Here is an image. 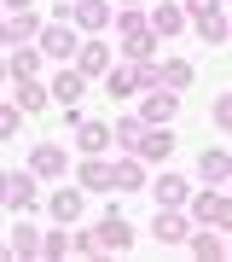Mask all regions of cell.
<instances>
[{
    "instance_id": "6da1fadb",
    "label": "cell",
    "mask_w": 232,
    "mask_h": 262,
    "mask_svg": "<svg viewBox=\"0 0 232 262\" xmlns=\"http://www.w3.org/2000/svg\"><path fill=\"white\" fill-rule=\"evenodd\" d=\"M116 24H122V41H128V53H134V58H151V53H157V29L139 18V12H122Z\"/></svg>"
},
{
    "instance_id": "7a4b0ae2",
    "label": "cell",
    "mask_w": 232,
    "mask_h": 262,
    "mask_svg": "<svg viewBox=\"0 0 232 262\" xmlns=\"http://www.w3.org/2000/svg\"><path fill=\"white\" fill-rule=\"evenodd\" d=\"M186 18L197 24V35H203V41H221V35H226V18H221L215 0H186Z\"/></svg>"
},
{
    "instance_id": "3957f363",
    "label": "cell",
    "mask_w": 232,
    "mask_h": 262,
    "mask_svg": "<svg viewBox=\"0 0 232 262\" xmlns=\"http://www.w3.org/2000/svg\"><path fill=\"white\" fill-rule=\"evenodd\" d=\"M0 187H6V210H29V204H35V181H29L23 169H12Z\"/></svg>"
},
{
    "instance_id": "277c9868",
    "label": "cell",
    "mask_w": 232,
    "mask_h": 262,
    "mask_svg": "<svg viewBox=\"0 0 232 262\" xmlns=\"http://www.w3.org/2000/svg\"><path fill=\"white\" fill-rule=\"evenodd\" d=\"M197 222H203V227H232V198L203 192V198H197Z\"/></svg>"
},
{
    "instance_id": "5b68a950",
    "label": "cell",
    "mask_w": 232,
    "mask_h": 262,
    "mask_svg": "<svg viewBox=\"0 0 232 262\" xmlns=\"http://www.w3.org/2000/svg\"><path fill=\"white\" fill-rule=\"evenodd\" d=\"M70 12H75V24H87V29H105V24H111V6H105V0H75V6L64 0V18H70Z\"/></svg>"
},
{
    "instance_id": "8992f818",
    "label": "cell",
    "mask_w": 232,
    "mask_h": 262,
    "mask_svg": "<svg viewBox=\"0 0 232 262\" xmlns=\"http://www.w3.org/2000/svg\"><path fill=\"white\" fill-rule=\"evenodd\" d=\"M128 245H134L128 222H122V215H105L99 222V251H128Z\"/></svg>"
},
{
    "instance_id": "52a82bcc",
    "label": "cell",
    "mask_w": 232,
    "mask_h": 262,
    "mask_svg": "<svg viewBox=\"0 0 232 262\" xmlns=\"http://www.w3.org/2000/svg\"><path fill=\"white\" fill-rule=\"evenodd\" d=\"M111 140H116V134H111V128H105V122H82V128H75V146H82V151H87V158H99V151H105V146H111Z\"/></svg>"
},
{
    "instance_id": "ba28073f",
    "label": "cell",
    "mask_w": 232,
    "mask_h": 262,
    "mask_svg": "<svg viewBox=\"0 0 232 262\" xmlns=\"http://www.w3.org/2000/svg\"><path fill=\"white\" fill-rule=\"evenodd\" d=\"M168 146H174L168 128H145V134L134 140V158H168Z\"/></svg>"
},
{
    "instance_id": "9c48e42d",
    "label": "cell",
    "mask_w": 232,
    "mask_h": 262,
    "mask_svg": "<svg viewBox=\"0 0 232 262\" xmlns=\"http://www.w3.org/2000/svg\"><path fill=\"white\" fill-rule=\"evenodd\" d=\"M82 187H93V192L116 187V169H111V163H99V158H87V163H82Z\"/></svg>"
},
{
    "instance_id": "30bf717a",
    "label": "cell",
    "mask_w": 232,
    "mask_h": 262,
    "mask_svg": "<svg viewBox=\"0 0 232 262\" xmlns=\"http://www.w3.org/2000/svg\"><path fill=\"white\" fill-rule=\"evenodd\" d=\"M174 111H180V99H174V94H151V99H145V122H151V128H163Z\"/></svg>"
},
{
    "instance_id": "8fae6325",
    "label": "cell",
    "mask_w": 232,
    "mask_h": 262,
    "mask_svg": "<svg viewBox=\"0 0 232 262\" xmlns=\"http://www.w3.org/2000/svg\"><path fill=\"white\" fill-rule=\"evenodd\" d=\"M41 47L53 53V58H70L75 41H70V29H64V24H46V29H41Z\"/></svg>"
},
{
    "instance_id": "7c38bea8",
    "label": "cell",
    "mask_w": 232,
    "mask_h": 262,
    "mask_svg": "<svg viewBox=\"0 0 232 262\" xmlns=\"http://www.w3.org/2000/svg\"><path fill=\"white\" fill-rule=\"evenodd\" d=\"M35 175H64V146H35Z\"/></svg>"
},
{
    "instance_id": "4fadbf2b",
    "label": "cell",
    "mask_w": 232,
    "mask_h": 262,
    "mask_svg": "<svg viewBox=\"0 0 232 262\" xmlns=\"http://www.w3.org/2000/svg\"><path fill=\"white\" fill-rule=\"evenodd\" d=\"M35 18H29V12H12V18H6V47H18V41H29V35H35Z\"/></svg>"
},
{
    "instance_id": "5bb4252c",
    "label": "cell",
    "mask_w": 232,
    "mask_h": 262,
    "mask_svg": "<svg viewBox=\"0 0 232 262\" xmlns=\"http://www.w3.org/2000/svg\"><path fill=\"white\" fill-rule=\"evenodd\" d=\"M180 24H186V12H180V6H168V0H163L157 12H151V29H157V35H174Z\"/></svg>"
},
{
    "instance_id": "9a60e30c",
    "label": "cell",
    "mask_w": 232,
    "mask_h": 262,
    "mask_svg": "<svg viewBox=\"0 0 232 262\" xmlns=\"http://www.w3.org/2000/svg\"><path fill=\"white\" fill-rule=\"evenodd\" d=\"M105 70H111V53H105L99 41H87L82 47V76H105Z\"/></svg>"
},
{
    "instance_id": "2e32d148",
    "label": "cell",
    "mask_w": 232,
    "mask_h": 262,
    "mask_svg": "<svg viewBox=\"0 0 232 262\" xmlns=\"http://www.w3.org/2000/svg\"><path fill=\"white\" fill-rule=\"evenodd\" d=\"M58 99H64V111H75V99H82V70H64L58 76V88H53Z\"/></svg>"
},
{
    "instance_id": "e0dca14e",
    "label": "cell",
    "mask_w": 232,
    "mask_h": 262,
    "mask_svg": "<svg viewBox=\"0 0 232 262\" xmlns=\"http://www.w3.org/2000/svg\"><path fill=\"white\" fill-rule=\"evenodd\" d=\"M197 169H203L209 181H226V175H232V158H226V151H203V158H197Z\"/></svg>"
},
{
    "instance_id": "ac0fdd59",
    "label": "cell",
    "mask_w": 232,
    "mask_h": 262,
    "mask_svg": "<svg viewBox=\"0 0 232 262\" xmlns=\"http://www.w3.org/2000/svg\"><path fill=\"white\" fill-rule=\"evenodd\" d=\"M157 239H163V245H180V239H186V222L168 215V210H157Z\"/></svg>"
},
{
    "instance_id": "d6986e66",
    "label": "cell",
    "mask_w": 232,
    "mask_h": 262,
    "mask_svg": "<svg viewBox=\"0 0 232 262\" xmlns=\"http://www.w3.org/2000/svg\"><path fill=\"white\" fill-rule=\"evenodd\" d=\"M53 215L58 222H75L82 215V192H53Z\"/></svg>"
},
{
    "instance_id": "ffe728a7",
    "label": "cell",
    "mask_w": 232,
    "mask_h": 262,
    "mask_svg": "<svg viewBox=\"0 0 232 262\" xmlns=\"http://www.w3.org/2000/svg\"><path fill=\"white\" fill-rule=\"evenodd\" d=\"M145 128H151L145 117H122V122H116V140H122V146L134 151V140H139V134H145Z\"/></svg>"
},
{
    "instance_id": "44dd1931",
    "label": "cell",
    "mask_w": 232,
    "mask_h": 262,
    "mask_svg": "<svg viewBox=\"0 0 232 262\" xmlns=\"http://www.w3.org/2000/svg\"><path fill=\"white\" fill-rule=\"evenodd\" d=\"M134 88H139V76H134V70H111L105 94H111V99H122V94H134Z\"/></svg>"
},
{
    "instance_id": "7402d4cb",
    "label": "cell",
    "mask_w": 232,
    "mask_h": 262,
    "mask_svg": "<svg viewBox=\"0 0 232 262\" xmlns=\"http://www.w3.org/2000/svg\"><path fill=\"white\" fill-rule=\"evenodd\" d=\"M35 251H41L35 227H18V233H12V256H35Z\"/></svg>"
},
{
    "instance_id": "603a6c76",
    "label": "cell",
    "mask_w": 232,
    "mask_h": 262,
    "mask_svg": "<svg viewBox=\"0 0 232 262\" xmlns=\"http://www.w3.org/2000/svg\"><path fill=\"white\" fill-rule=\"evenodd\" d=\"M116 187H122V192H139V187H145L139 163H116Z\"/></svg>"
},
{
    "instance_id": "cb8c5ba5",
    "label": "cell",
    "mask_w": 232,
    "mask_h": 262,
    "mask_svg": "<svg viewBox=\"0 0 232 262\" xmlns=\"http://www.w3.org/2000/svg\"><path fill=\"white\" fill-rule=\"evenodd\" d=\"M18 105H23V111H41V105H46V94H41L35 82H29V76L18 82Z\"/></svg>"
},
{
    "instance_id": "d4e9b609",
    "label": "cell",
    "mask_w": 232,
    "mask_h": 262,
    "mask_svg": "<svg viewBox=\"0 0 232 262\" xmlns=\"http://www.w3.org/2000/svg\"><path fill=\"white\" fill-rule=\"evenodd\" d=\"M157 198H163V204H180V198H186V181L180 175H163L157 181Z\"/></svg>"
},
{
    "instance_id": "484cf974",
    "label": "cell",
    "mask_w": 232,
    "mask_h": 262,
    "mask_svg": "<svg viewBox=\"0 0 232 262\" xmlns=\"http://www.w3.org/2000/svg\"><path fill=\"white\" fill-rule=\"evenodd\" d=\"M163 82H168V88H186V82H192V64H186V58H174V64H163Z\"/></svg>"
},
{
    "instance_id": "4316f807",
    "label": "cell",
    "mask_w": 232,
    "mask_h": 262,
    "mask_svg": "<svg viewBox=\"0 0 232 262\" xmlns=\"http://www.w3.org/2000/svg\"><path fill=\"white\" fill-rule=\"evenodd\" d=\"M134 76H139V88H163V70L151 64V58H139V70H134Z\"/></svg>"
},
{
    "instance_id": "83f0119b",
    "label": "cell",
    "mask_w": 232,
    "mask_h": 262,
    "mask_svg": "<svg viewBox=\"0 0 232 262\" xmlns=\"http://www.w3.org/2000/svg\"><path fill=\"white\" fill-rule=\"evenodd\" d=\"M35 64H41L35 53H12V76H18V82H23V76H35Z\"/></svg>"
},
{
    "instance_id": "f1b7e54d",
    "label": "cell",
    "mask_w": 232,
    "mask_h": 262,
    "mask_svg": "<svg viewBox=\"0 0 232 262\" xmlns=\"http://www.w3.org/2000/svg\"><path fill=\"white\" fill-rule=\"evenodd\" d=\"M41 256H70V239L64 233H46L41 239Z\"/></svg>"
},
{
    "instance_id": "f546056e",
    "label": "cell",
    "mask_w": 232,
    "mask_h": 262,
    "mask_svg": "<svg viewBox=\"0 0 232 262\" xmlns=\"http://www.w3.org/2000/svg\"><path fill=\"white\" fill-rule=\"evenodd\" d=\"M192 251L203 256V262H215V256H221V239H209V233H197V239H192Z\"/></svg>"
},
{
    "instance_id": "4dcf8cb0",
    "label": "cell",
    "mask_w": 232,
    "mask_h": 262,
    "mask_svg": "<svg viewBox=\"0 0 232 262\" xmlns=\"http://www.w3.org/2000/svg\"><path fill=\"white\" fill-rule=\"evenodd\" d=\"M18 122H23L18 105H6V111H0V134H18Z\"/></svg>"
},
{
    "instance_id": "1f68e13d",
    "label": "cell",
    "mask_w": 232,
    "mask_h": 262,
    "mask_svg": "<svg viewBox=\"0 0 232 262\" xmlns=\"http://www.w3.org/2000/svg\"><path fill=\"white\" fill-rule=\"evenodd\" d=\"M215 122H221V128H232V94H226L221 105H215Z\"/></svg>"
},
{
    "instance_id": "d6a6232c",
    "label": "cell",
    "mask_w": 232,
    "mask_h": 262,
    "mask_svg": "<svg viewBox=\"0 0 232 262\" xmlns=\"http://www.w3.org/2000/svg\"><path fill=\"white\" fill-rule=\"evenodd\" d=\"M6 6H12V12H29V0H6Z\"/></svg>"
}]
</instances>
